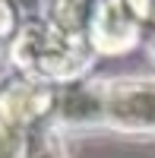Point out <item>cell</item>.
<instances>
[{"instance_id": "cell-1", "label": "cell", "mask_w": 155, "mask_h": 158, "mask_svg": "<svg viewBox=\"0 0 155 158\" xmlns=\"http://www.w3.org/2000/svg\"><path fill=\"white\" fill-rule=\"evenodd\" d=\"M54 120L111 127L117 133H155V79L70 82L57 95Z\"/></svg>"}, {"instance_id": "cell-2", "label": "cell", "mask_w": 155, "mask_h": 158, "mask_svg": "<svg viewBox=\"0 0 155 158\" xmlns=\"http://www.w3.org/2000/svg\"><path fill=\"white\" fill-rule=\"evenodd\" d=\"M95 51L86 38L67 35L48 19L22 22L19 35L10 44V60L32 79V82H76L92 67Z\"/></svg>"}, {"instance_id": "cell-3", "label": "cell", "mask_w": 155, "mask_h": 158, "mask_svg": "<svg viewBox=\"0 0 155 158\" xmlns=\"http://www.w3.org/2000/svg\"><path fill=\"white\" fill-rule=\"evenodd\" d=\"M139 38V19L127 0H101L89 25V44L95 54H124Z\"/></svg>"}, {"instance_id": "cell-4", "label": "cell", "mask_w": 155, "mask_h": 158, "mask_svg": "<svg viewBox=\"0 0 155 158\" xmlns=\"http://www.w3.org/2000/svg\"><path fill=\"white\" fill-rule=\"evenodd\" d=\"M139 22H155V0H127Z\"/></svg>"}]
</instances>
